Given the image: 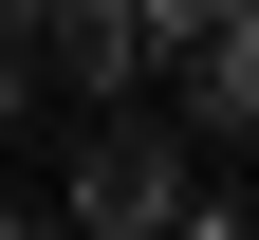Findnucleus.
<instances>
[{"label": "nucleus", "mask_w": 259, "mask_h": 240, "mask_svg": "<svg viewBox=\"0 0 259 240\" xmlns=\"http://www.w3.org/2000/svg\"><path fill=\"white\" fill-rule=\"evenodd\" d=\"M167 203H204V148H185L148 92H130V111H74V166H56V240H148Z\"/></svg>", "instance_id": "nucleus-1"}, {"label": "nucleus", "mask_w": 259, "mask_h": 240, "mask_svg": "<svg viewBox=\"0 0 259 240\" xmlns=\"http://www.w3.org/2000/svg\"><path fill=\"white\" fill-rule=\"evenodd\" d=\"M148 111H167L185 148H241L259 129V0H204V19L148 56Z\"/></svg>", "instance_id": "nucleus-2"}, {"label": "nucleus", "mask_w": 259, "mask_h": 240, "mask_svg": "<svg viewBox=\"0 0 259 240\" xmlns=\"http://www.w3.org/2000/svg\"><path fill=\"white\" fill-rule=\"evenodd\" d=\"M19 111H37V74H19V37H0V129H19Z\"/></svg>", "instance_id": "nucleus-3"}, {"label": "nucleus", "mask_w": 259, "mask_h": 240, "mask_svg": "<svg viewBox=\"0 0 259 240\" xmlns=\"http://www.w3.org/2000/svg\"><path fill=\"white\" fill-rule=\"evenodd\" d=\"M0 240H56V203H19V185H0Z\"/></svg>", "instance_id": "nucleus-4"}]
</instances>
